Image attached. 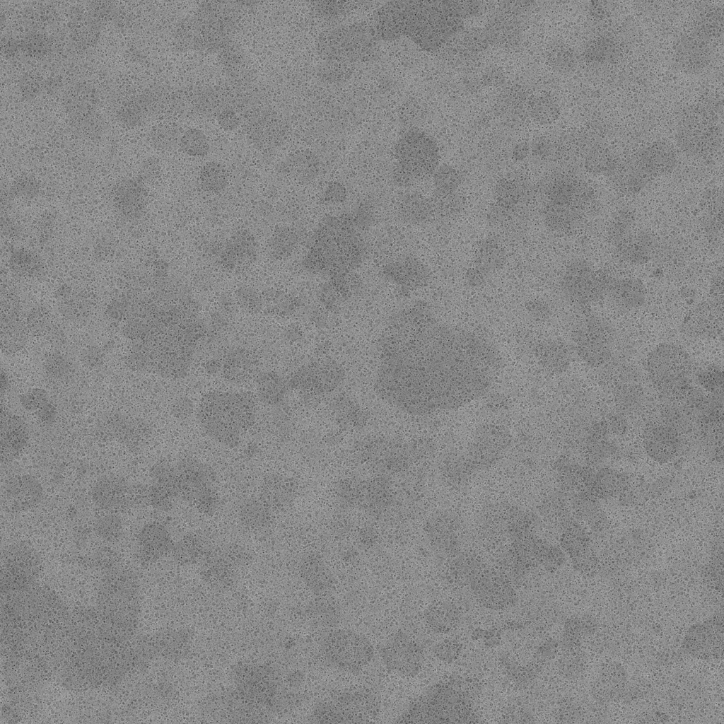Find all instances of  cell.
Segmentation results:
<instances>
[{
	"mask_svg": "<svg viewBox=\"0 0 724 724\" xmlns=\"http://www.w3.org/2000/svg\"><path fill=\"white\" fill-rule=\"evenodd\" d=\"M379 700L369 690H348L332 695L314 708V723H364L373 719Z\"/></svg>",
	"mask_w": 724,
	"mask_h": 724,
	"instance_id": "cell-9",
	"label": "cell"
},
{
	"mask_svg": "<svg viewBox=\"0 0 724 724\" xmlns=\"http://www.w3.org/2000/svg\"><path fill=\"white\" fill-rule=\"evenodd\" d=\"M320 651L329 666L347 672L361 670L374 656V648L368 638L347 629L327 634L321 641Z\"/></svg>",
	"mask_w": 724,
	"mask_h": 724,
	"instance_id": "cell-7",
	"label": "cell"
},
{
	"mask_svg": "<svg viewBox=\"0 0 724 724\" xmlns=\"http://www.w3.org/2000/svg\"><path fill=\"white\" fill-rule=\"evenodd\" d=\"M276 170L284 177L308 184L320 175L321 163L316 155L304 151L286 158L277 166Z\"/></svg>",
	"mask_w": 724,
	"mask_h": 724,
	"instance_id": "cell-22",
	"label": "cell"
},
{
	"mask_svg": "<svg viewBox=\"0 0 724 724\" xmlns=\"http://www.w3.org/2000/svg\"><path fill=\"white\" fill-rule=\"evenodd\" d=\"M197 183L203 192L218 194L227 188L229 184V175L223 164L217 161H209L200 169Z\"/></svg>",
	"mask_w": 724,
	"mask_h": 724,
	"instance_id": "cell-30",
	"label": "cell"
},
{
	"mask_svg": "<svg viewBox=\"0 0 724 724\" xmlns=\"http://www.w3.org/2000/svg\"><path fill=\"white\" fill-rule=\"evenodd\" d=\"M238 516L240 522L250 530L258 531L268 525L270 521V508L263 501L247 498L239 506Z\"/></svg>",
	"mask_w": 724,
	"mask_h": 724,
	"instance_id": "cell-29",
	"label": "cell"
},
{
	"mask_svg": "<svg viewBox=\"0 0 724 724\" xmlns=\"http://www.w3.org/2000/svg\"><path fill=\"white\" fill-rule=\"evenodd\" d=\"M646 370L655 388L666 396L681 395L691 384L692 365L689 355L673 343L655 346L647 355Z\"/></svg>",
	"mask_w": 724,
	"mask_h": 724,
	"instance_id": "cell-5",
	"label": "cell"
},
{
	"mask_svg": "<svg viewBox=\"0 0 724 724\" xmlns=\"http://www.w3.org/2000/svg\"><path fill=\"white\" fill-rule=\"evenodd\" d=\"M303 572L305 580L315 592L322 593L332 587V575L318 556H306L303 563Z\"/></svg>",
	"mask_w": 724,
	"mask_h": 724,
	"instance_id": "cell-31",
	"label": "cell"
},
{
	"mask_svg": "<svg viewBox=\"0 0 724 724\" xmlns=\"http://www.w3.org/2000/svg\"><path fill=\"white\" fill-rule=\"evenodd\" d=\"M43 494L40 481L28 474L11 477L3 489L7 506L16 512H25L37 506L42 500Z\"/></svg>",
	"mask_w": 724,
	"mask_h": 724,
	"instance_id": "cell-18",
	"label": "cell"
},
{
	"mask_svg": "<svg viewBox=\"0 0 724 724\" xmlns=\"http://www.w3.org/2000/svg\"><path fill=\"white\" fill-rule=\"evenodd\" d=\"M46 393L42 390H33L31 392L22 395L21 402L28 410H35L46 404Z\"/></svg>",
	"mask_w": 724,
	"mask_h": 724,
	"instance_id": "cell-42",
	"label": "cell"
},
{
	"mask_svg": "<svg viewBox=\"0 0 724 724\" xmlns=\"http://www.w3.org/2000/svg\"><path fill=\"white\" fill-rule=\"evenodd\" d=\"M380 272L385 279L404 291L424 286L431 278L428 267L412 255H403L387 262Z\"/></svg>",
	"mask_w": 724,
	"mask_h": 724,
	"instance_id": "cell-16",
	"label": "cell"
},
{
	"mask_svg": "<svg viewBox=\"0 0 724 724\" xmlns=\"http://www.w3.org/2000/svg\"><path fill=\"white\" fill-rule=\"evenodd\" d=\"M527 148L523 146H520V147H517L514 150L513 156L517 160H523L527 156Z\"/></svg>",
	"mask_w": 724,
	"mask_h": 724,
	"instance_id": "cell-47",
	"label": "cell"
},
{
	"mask_svg": "<svg viewBox=\"0 0 724 724\" xmlns=\"http://www.w3.org/2000/svg\"><path fill=\"white\" fill-rule=\"evenodd\" d=\"M380 655L384 665L392 672L404 677L417 675L424 660L420 646L408 634L396 633L383 646Z\"/></svg>",
	"mask_w": 724,
	"mask_h": 724,
	"instance_id": "cell-13",
	"label": "cell"
},
{
	"mask_svg": "<svg viewBox=\"0 0 724 724\" xmlns=\"http://www.w3.org/2000/svg\"><path fill=\"white\" fill-rule=\"evenodd\" d=\"M347 190L339 181H331L325 186L320 194V202L326 205H337L346 201Z\"/></svg>",
	"mask_w": 724,
	"mask_h": 724,
	"instance_id": "cell-40",
	"label": "cell"
},
{
	"mask_svg": "<svg viewBox=\"0 0 724 724\" xmlns=\"http://www.w3.org/2000/svg\"><path fill=\"white\" fill-rule=\"evenodd\" d=\"M257 392L262 402L275 404L281 401L283 396V383L274 373H264L257 380Z\"/></svg>",
	"mask_w": 724,
	"mask_h": 724,
	"instance_id": "cell-36",
	"label": "cell"
},
{
	"mask_svg": "<svg viewBox=\"0 0 724 724\" xmlns=\"http://www.w3.org/2000/svg\"><path fill=\"white\" fill-rule=\"evenodd\" d=\"M255 403L247 394L216 392L206 395L197 418L202 429L221 445L233 448L255 419Z\"/></svg>",
	"mask_w": 724,
	"mask_h": 724,
	"instance_id": "cell-3",
	"label": "cell"
},
{
	"mask_svg": "<svg viewBox=\"0 0 724 724\" xmlns=\"http://www.w3.org/2000/svg\"><path fill=\"white\" fill-rule=\"evenodd\" d=\"M619 279L585 259H575L566 267L560 286L568 300L585 305L609 298Z\"/></svg>",
	"mask_w": 724,
	"mask_h": 724,
	"instance_id": "cell-6",
	"label": "cell"
},
{
	"mask_svg": "<svg viewBox=\"0 0 724 724\" xmlns=\"http://www.w3.org/2000/svg\"><path fill=\"white\" fill-rule=\"evenodd\" d=\"M132 490L126 479L117 475L99 478L90 490L93 503L105 510H114L126 506L130 501Z\"/></svg>",
	"mask_w": 724,
	"mask_h": 724,
	"instance_id": "cell-19",
	"label": "cell"
},
{
	"mask_svg": "<svg viewBox=\"0 0 724 724\" xmlns=\"http://www.w3.org/2000/svg\"><path fill=\"white\" fill-rule=\"evenodd\" d=\"M397 221L408 226L427 223L434 215V206L430 199L415 192L402 194L395 206Z\"/></svg>",
	"mask_w": 724,
	"mask_h": 724,
	"instance_id": "cell-20",
	"label": "cell"
},
{
	"mask_svg": "<svg viewBox=\"0 0 724 724\" xmlns=\"http://www.w3.org/2000/svg\"><path fill=\"white\" fill-rule=\"evenodd\" d=\"M205 544L203 539L194 534H187L174 543L172 551L177 559H193L200 556L204 551Z\"/></svg>",
	"mask_w": 724,
	"mask_h": 724,
	"instance_id": "cell-38",
	"label": "cell"
},
{
	"mask_svg": "<svg viewBox=\"0 0 724 724\" xmlns=\"http://www.w3.org/2000/svg\"><path fill=\"white\" fill-rule=\"evenodd\" d=\"M373 206L361 202L349 211L324 217L309 240L303 270L330 279L345 277L358 268L367 254L363 233L375 223Z\"/></svg>",
	"mask_w": 724,
	"mask_h": 724,
	"instance_id": "cell-1",
	"label": "cell"
},
{
	"mask_svg": "<svg viewBox=\"0 0 724 724\" xmlns=\"http://www.w3.org/2000/svg\"><path fill=\"white\" fill-rule=\"evenodd\" d=\"M506 254L501 243L492 237L481 240L477 248L473 267L487 277L503 268Z\"/></svg>",
	"mask_w": 724,
	"mask_h": 724,
	"instance_id": "cell-25",
	"label": "cell"
},
{
	"mask_svg": "<svg viewBox=\"0 0 724 724\" xmlns=\"http://www.w3.org/2000/svg\"><path fill=\"white\" fill-rule=\"evenodd\" d=\"M180 147L183 152L193 157H204L209 152V144L206 139L202 133L189 132L183 135L180 141Z\"/></svg>",
	"mask_w": 724,
	"mask_h": 724,
	"instance_id": "cell-39",
	"label": "cell"
},
{
	"mask_svg": "<svg viewBox=\"0 0 724 724\" xmlns=\"http://www.w3.org/2000/svg\"><path fill=\"white\" fill-rule=\"evenodd\" d=\"M699 380L700 383L709 390H719L723 385V372L716 368H710L700 373Z\"/></svg>",
	"mask_w": 724,
	"mask_h": 724,
	"instance_id": "cell-41",
	"label": "cell"
},
{
	"mask_svg": "<svg viewBox=\"0 0 724 724\" xmlns=\"http://www.w3.org/2000/svg\"><path fill=\"white\" fill-rule=\"evenodd\" d=\"M94 530L101 539L107 542H115L122 535L123 522L117 515H105L95 521Z\"/></svg>",
	"mask_w": 724,
	"mask_h": 724,
	"instance_id": "cell-37",
	"label": "cell"
},
{
	"mask_svg": "<svg viewBox=\"0 0 724 724\" xmlns=\"http://www.w3.org/2000/svg\"><path fill=\"white\" fill-rule=\"evenodd\" d=\"M180 487L179 497L206 515H213L218 497L213 487L216 474L207 464L193 457H184L175 465Z\"/></svg>",
	"mask_w": 724,
	"mask_h": 724,
	"instance_id": "cell-10",
	"label": "cell"
},
{
	"mask_svg": "<svg viewBox=\"0 0 724 724\" xmlns=\"http://www.w3.org/2000/svg\"><path fill=\"white\" fill-rule=\"evenodd\" d=\"M28 433L22 421L11 419L1 426V460L2 463L13 461L25 448Z\"/></svg>",
	"mask_w": 724,
	"mask_h": 724,
	"instance_id": "cell-23",
	"label": "cell"
},
{
	"mask_svg": "<svg viewBox=\"0 0 724 724\" xmlns=\"http://www.w3.org/2000/svg\"><path fill=\"white\" fill-rule=\"evenodd\" d=\"M497 202L505 207L512 208L523 202L527 194L523 182L510 179H503L497 182L494 189Z\"/></svg>",
	"mask_w": 724,
	"mask_h": 724,
	"instance_id": "cell-35",
	"label": "cell"
},
{
	"mask_svg": "<svg viewBox=\"0 0 724 724\" xmlns=\"http://www.w3.org/2000/svg\"><path fill=\"white\" fill-rule=\"evenodd\" d=\"M628 214L617 218L614 227V242L618 252L627 261L643 264L648 261L653 248L651 238L636 228Z\"/></svg>",
	"mask_w": 724,
	"mask_h": 724,
	"instance_id": "cell-15",
	"label": "cell"
},
{
	"mask_svg": "<svg viewBox=\"0 0 724 724\" xmlns=\"http://www.w3.org/2000/svg\"><path fill=\"white\" fill-rule=\"evenodd\" d=\"M537 357L545 367L554 373H562L569 366L571 355L565 344L551 341L539 345Z\"/></svg>",
	"mask_w": 724,
	"mask_h": 724,
	"instance_id": "cell-33",
	"label": "cell"
},
{
	"mask_svg": "<svg viewBox=\"0 0 724 724\" xmlns=\"http://www.w3.org/2000/svg\"><path fill=\"white\" fill-rule=\"evenodd\" d=\"M295 491V484L290 479L278 474H269L262 483L261 500L270 509L284 507L293 500Z\"/></svg>",
	"mask_w": 724,
	"mask_h": 724,
	"instance_id": "cell-24",
	"label": "cell"
},
{
	"mask_svg": "<svg viewBox=\"0 0 724 724\" xmlns=\"http://www.w3.org/2000/svg\"><path fill=\"white\" fill-rule=\"evenodd\" d=\"M300 238V233L296 228L279 226L274 230L267 240V252L274 259H286L298 247Z\"/></svg>",
	"mask_w": 724,
	"mask_h": 724,
	"instance_id": "cell-26",
	"label": "cell"
},
{
	"mask_svg": "<svg viewBox=\"0 0 724 724\" xmlns=\"http://www.w3.org/2000/svg\"><path fill=\"white\" fill-rule=\"evenodd\" d=\"M172 537L168 528L158 522L145 524L139 530L136 537V549L144 557L158 558L172 551Z\"/></svg>",
	"mask_w": 724,
	"mask_h": 724,
	"instance_id": "cell-21",
	"label": "cell"
},
{
	"mask_svg": "<svg viewBox=\"0 0 724 724\" xmlns=\"http://www.w3.org/2000/svg\"><path fill=\"white\" fill-rule=\"evenodd\" d=\"M575 351L591 367L605 364L612 356L613 332L604 320L590 317L580 322L572 334Z\"/></svg>",
	"mask_w": 724,
	"mask_h": 724,
	"instance_id": "cell-12",
	"label": "cell"
},
{
	"mask_svg": "<svg viewBox=\"0 0 724 724\" xmlns=\"http://www.w3.org/2000/svg\"><path fill=\"white\" fill-rule=\"evenodd\" d=\"M646 294V286L640 279L624 277L610 299L621 308L633 310L644 304Z\"/></svg>",
	"mask_w": 724,
	"mask_h": 724,
	"instance_id": "cell-28",
	"label": "cell"
},
{
	"mask_svg": "<svg viewBox=\"0 0 724 724\" xmlns=\"http://www.w3.org/2000/svg\"><path fill=\"white\" fill-rule=\"evenodd\" d=\"M675 165V154L670 147L653 145L638 153L626 172L617 178V184L623 192L636 194L653 180L672 172Z\"/></svg>",
	"mask_w": 724,
	"mask_h": 724,
	"instance_id": "cell-11",
	"label": "cell"
},
{
	"mask_svg": "<svg viewBox=\"0 0 724 724\" xmlns=\"http://www.w3.org/2000/svg\"><path fill=\"white\" fill-rule=\"evenodd\" d=\"M373 27L378 40L407 36L423 49L440 47L462 24L460 11L448 1H392L383 6Z\"/></svg>",
	"mask_w": 724,
	"mask_h": 724,
	"instance_id": "cell-2",
	"label": "cell"
},
{
	"mask_svg": "<svg viewBox=\"0 0 724 724\" xmlns=\"http://www.w3.org/2000/svg\"><path fill=\"white\" fill-rule=\"evenodd\" d=\"M678 445V438L673 430L667 426H655L650 429L646 438V445L656 459L662 460L674 452ZM650 453V454H651Z\"/></svg>",
	"mask_w": 724,
	"mask_h": 724,
	"instance_id": "cell-32",
	"label": "cell"
},
{
	"mask_svg": "<svg viewBox=\"0 0 724 724\" xmlns=\"http://www.w3.org/2000/svg\"><path fill=\"white\" fill-rule=\"evenodd\" d=\"M394 158L392 182L397 187H407L433 175L438 167L439 150L430 135L411 129L398 139L394 147Z\"/></svg>",
	"mask_w": 724,
	"mask_h": 724,
	"instance_id": "cell-4",
	"label": "cell"
},
{
	"mask_svg": "<svg viewBox=\"0 0 724 724\" xmlns=\"http://www.w3.org/2000/svg\"><path fill=\"white\" fill-rule=\"evenodd\" d=\"M237 296L239 301L247 308H257L260 305L258 293L250 287H240L237 291Z\"/></svg>",
	"mask_w": 724,
	"mask_h": 724,
	"instance_id": "cell-43",
	"label": "cell"
},
{
	"mask_svg": "<svg viewBox=\"0 0 724 724\" xmlns=\"http://www.w3.org/2000/svg\"><path fill=\"white\" fill-rule=\"evenodd\" d=\"M377 40L373 27L361 24L339 26L322 33L318 52L327 60H367L373 55Z\"/></svg>",
	"mask_w": 724,
	"mask_h": 724,
	"instance_id": "cell-8",
	"label": "cell"
},
{
	"mask_svg": "<svg viewBox=\"0 0 724 724\" xmlns=\"http://www.w3.org/2000/svg\"><path fill=\"white\" fill-rule=\"evenodd\" d=\"M686 317L682 329L689 337L699 339L708 338L716 334L720 328L719 314L712 310H696Z\"/></svg>",
	"mask_w": 724,
	"mask_h": 724,
	"instance_id": "cell-27",
	"label": "cell"
},
{
	"mask_svg": "<svg viewBox=\"0 0 724 724\" xmlns=\"http://www.w3.org/2000/svg\"><path fill=\"white\" fill-rule=\"evenodd\" d=\"M487 278L486 275L474 267L468 268L465 274V281L471 287H479L483 285Z\"/></svg>",
	"mask_w": 724,
	"mask_h": 724,
	"instance_id": "cell-44",
	"label": "cell"
},
{
	"mask_svg": "<svg viewBox=\"0 0 724 724\" xmlns=\"http://www.w3.org/2000/svg\"><path fill=\"white\" fill-rule=\"evenodd\" d=\"M432 178L435 193L439 198L455 194L464 180L462 173L448 165L438 166L433 173Z\"/></svg>",
	"mask_w": 724,
	"mask_h": 724,
	"instance_id": "cell-34",
	"label": "cell"
},
{
	"mask_svg": "<svg viewBox=\"0 0 724 724\" xmlns=\"http://www.w3.org/2000/svg\"><path fill=\"white\" fill-rule=\"evenodd\" d=\"M258 249L255 235L247 229H240L217 246L215 258L225 270L240 271L256 261Z\"/></svg>",
	"mask_w": 724,
	"mask_h": 724,
	"instance_id": "cell-14",
	"label": "cell"
},
{
	"mask_svg": "<svg viewBox=\"0 0 724 724\" xmlns=\"http://www.w3.org/2000/svg\"><path fill=\"white\" fill-rule=\"evenodd\" d=\"M38 416L45 424H51L55 416V409L50 404H45L40 409Z\"/></svg>",
	"mask_w": 724,
	"mask_h": 724,
	"instance_id": "cell-46",
	"label": "cell"
},
{
	"mask_svg": "<svg viewBox=\"0 0 724 724\" xmlns=\"http://www.w3.org/2000/svg\"><path fill=\"white\" fill-rule=\"evenodd\" d=\"M151 485L148 497L150 504L160 511H169L179 496V480L175 465L158 461L150 469Z\"/></svg>",
	"mask_w": 724,
	"mask_h": 724,
	"instance_id": "cell-17",
	"label": "cell"
},
{
	"mask_svg": "<svg viewBox=\"0 0 724 724\" xmlns=\"http://www.w3.org/2000/svg\"><path fill=\"white\" fill-rule=\"evenodd\" d=\"M527 308L533 316L540 318L548 317L549 306L543 301L537 300L529 301Z\"/></svg>",
	"mask_w": 724,
	"mask_h": 724,
	"instance_id": "cell-45",
	"label": "cell"
}]
</instances>
